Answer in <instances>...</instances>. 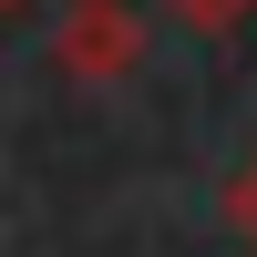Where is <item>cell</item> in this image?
I'll use <instances>...</instances> for the list:
<instances>
[{"mask_svg": "<svg viewBox=\"0 0 257 257\" xmlns=\"http://www.w3.org/2000/svg\"><path fill=\"white\" fill-rule=\"evenodd\" d=\"M134 62H144L134 0H72V11H62V72L72 82H123Z\"/></svg>", "mask_w": 257, "mask_h": 257, "instance_id": "obj_1", "label": "cell"}, {"mask_svg": "<svg viewBox=\"0 0 257 257\" xmlns=\"http://www.w3.org/2000/svg\"><path fill=\"white\" fill-rule=\"evenodd\" d=\"M226 226H237V237L257 247V155L237 165V175H226Z\"/></svg>", "mask_w": 257, "mask_h": 257, "instance_id": "obj_3", "label": "cell"}, {"mask_svg": "<svg viewBox=\"0 0 257 257\" xmlns=\"http://www.w3.org/2000/svg\"><path fill=\"white\" fill-rule=\"evenodd\" d=\"M11 11H31V0H0V21H11Z\"/></svg>", "mask_w": 257, "mask_h": 257, "instance_id": "obj_4", "label": "cell"}, {"mask_svg": "<svg viewBox=\"0 0 257 257\" xmlns=\"http://www.w3.org/2000/svg\"><path fill=\"white\" fill-rule=\"evenodd\" d=\"M247 11H257V0H165V21H175V31H196V41H216V31H237Z\"/></svg>", "mask_w": 257, "mask_h": 257, "instance_id": "obj_2", "label": "cell"}]
</instances>
